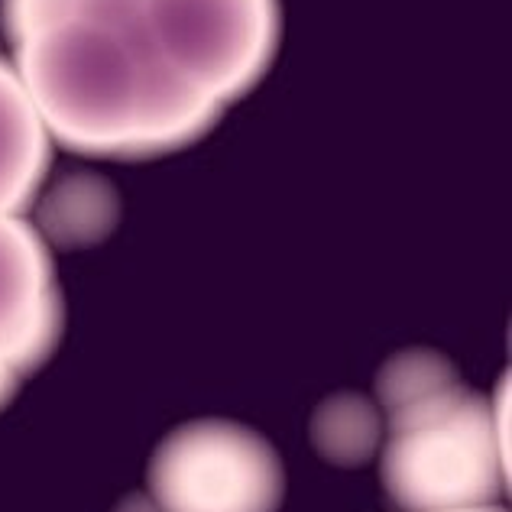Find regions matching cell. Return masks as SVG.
I'll use <instances>...</instances> for the list:
<instances>
[{
	"instance_id": "obj_3",
	"label": "cell",
	"mask_w": 512,
	"mask_h": 512,
	"mask_svg": "<svg viewBox=\"0 0 512 512\" xmlns=\"http://www.w3.org/2000/svg\"><path fill=\"white\" fill-rule=\"evenodd\" d=\"M490 425L480 419L477 399L457 406H438L412 422L406 431L396 428V441L386 457V483L412 509L477 506L493 490L487 451Z\"/></svg>"
},
{
	"instance_id": "obj_1",
	"label": "cell",
	"mask_w": 512,
	"mask_h": 512,
	"mask_svg": "<svg viewBox=\"0 0 512 512\" xmlns=\"http://www.w3.org/2000/svg\"><path fill=\"white\" fill-rule=\"evenodd\" d=\"M0 26L52 143L153 159L260 85L282 17L279 0H0Z\"/></svg>"
},
{
	"instance_id": "obj_4",
	"label": "cell",
	"mask_w": 512,
	"mask_h": 512,
	"mask_svg": "<svg viewBox=\"0 0 512 512\" xmlns=\"http://www.w3.org/2000/svg\"><path fill=\"white\" fill-rule=\"evenodd\" d=\"M65 302L43 234L0 214V409L59 344Z\"/></svg>"
},
{
	"instance_id": "obj_6",
	"label": "cell",
	"mask_w": 512,
	"mask_h": 512,
	"mask_svg": "<svg viewBox=\"0 0 512 512\" xmlns=\"http://www.w3.org/2000/svg\"><path fill=\"white\" fill-rule=\"evenodd\" d=\"M415 512H503V509H493V506H444V509H415Z\"/></svg>"
},
{
	"instance_id": "obj_5",
	"label": "cell",
	"mask_w": 512,
	"mask_h": 512,
	"mask_svg": "<svg viewBox=\"0 0 512 512\" xmlns=\"http://www.w3.org/2000/svg\"><path fill=\"white\" fill-rule=\"evenodd\" d=\"M52 137L7 52H0V214H26L52 166Z\"/></svg>"
},
{
	"instance_id": "obj_2",
	"label": "cell",
	"mask_w": 512,
	"mask_h": 512,
	"mask_svg": "<svg viewBox=\"0 0 512 512\" xmlns=\"http://www.w3.org/2000/svg\"><path fill=\"white\" fill-rule=\"evenodd\" d=\"M279 480L273 451L231 425L185 428L153 461V490L166 512H273Z\"/></svg>"
}]
</instances>
